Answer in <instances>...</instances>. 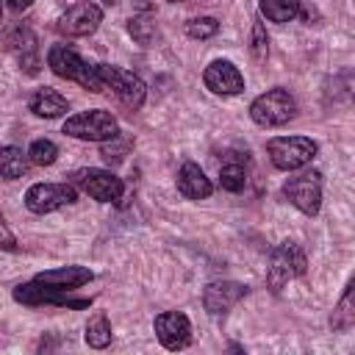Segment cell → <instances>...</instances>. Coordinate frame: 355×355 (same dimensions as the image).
<instances>
[{"label": "cell", "instance_id": "cell-3", "mask_svg": "<svg viewBox=\"0 0 355 355\" xmlns=\"http://www.w3.org/2000/svg\"><path fill=\"white\" fill-rule=\"evenodd\" d=\"M294 114H297V100L288 94V89H280V86L258 94L250 105V116L261 128H280L291 122Z\"/></svg>", "mask_w": 355, "mask_h": 355}, {"label": "cell", "instance_id": "cell-30", "mask_svg": "<svg viewBox=\"0 0 355 355\" xmlns=\"http://www.w3.org/2000/svg\"><path fill=\"white\" fill-rule=\"evenodd\" d=\"M169 3H183V0H169Z\"/></svg>", "mask_w": 355, "mask_h": 355}, {"label": "cell", "instance_id": "cell-12", "mask_svg": "<svg viewBox=\"0 0 355 355\" xmlns=\"http://www.w3.org/2000/svg\"><path fill=\"white\" fill-rule=\"evenodd\" d=\"M244 297H247V286L244 283H236V280H214L202 291V305H205L208 313L219 316V313L230 311Z\"/></svg>", "mask_w": 355, "mask_h": 355}, {"label": "cell", "instance_id": "cell-18", "mask_svg": "<svg viewBox=\"0 0 355 355\" xmlns=\"http://www.w3.org/2000/svg\"><path fill=\"white\" fill-rule=\"evenodd\" d=\"M28 153H22V147H14V144H6L0 150V175L6 180H17L25 175L28 169Z\"/></svg>", "mask_w": 355, "mask_h": 355}, {"label": "cell", "instance_id": "cell-25", "mask_svg": "<svg viewBox=\"0 0 355 355\" xmlns=\"http://www.w3.org/2000/svg\"><path fill=\"white\" fill-rule=\"evenodd\" d=\"M216 31H219V22L214 17H197V19H191L186 25V33L191 39H211Z\"/></svg>", "mask_w": 355, "mask_h": 355}, {"label": "cell", "instance_id": "cell-22", "mask_svg": "<svg viewBox=\"0 0 355 355\" xmlns=\"http://www.w3.org/2000/svg\"><path fill=\"white\" fill-rule=\"evenodd\" d=\"M219 186L225 191H241L247 186V169L241 161H225L219 166Z\"/></svg>", "mask_w": 355, "mask_h": 355}, {"label": "cell", "instance_id": "cell-6", "mask_svg": "<svg viewBox=\"0 0 355 355\" xmlns=\"http://www.w3.org/2000/svg\"><path fill=\"white\" fill-rule=\"evenodd\" d=\"M286 200L300 208L305 216H316L322 205V172L319 169H300L283 183Z\"/></svg>", "mask_w": 355, "mask_h": 355}, {"label": "cell", "instance_id": "cell-2", "mask_svg": "<svg viewBox=\"0 0 355 355\" xmlns=\"http://www.w3.org/2000/svg\"><path fill=\"white\" fill-rule=\"evenodd\" d=\"M269 161L283 172H297L313 161L319 153V144L308 136H275L266 141Z\"/></svg>", "mask_w": 355, "mask_h": 355}, {"label": "cell", "instance_id": "cell-1", "mask_svg": "<svg viewBox=\"0 0 355 355\" xmlns=\"http://www.w3.org/2000/svg\"><path fill=\"white\" fill-rule=\"evenodd\" d=\"M47 67L58 75V78H67V80H75L80 83L83 89L89 92H103L105 89V80L100 78V69L86 64L72 47L67 44H53L47 50Z\"/></svg>", "mask_w": 355, "mask_h": 355}, {"label": "cell", "instance_id": "cell-5", "mask_svg": "<svg viewBox=\"0 0 355 355\" xmlns=\"http://www.w3.org/2000/svg\"><path fill=\"white\" fill-rule=\"evenodd\" d=\"M64 133L80 141H111L119 136V125L108 111L92 108V111H80L69 116L64 122Z\"/></svg>", "mask_w": 355, "mask_h": 355}, {"label": "cell", "instance_id": "cell-27", "mask_svg": "<svg viewBox=\"0 0 355 355\" xmlns=\"http://www.w3.org/2000/svg\"><path fill=\"white\" fill-rule=\"evenodd\" d=\"M130 139H122V136H116V139H111V144H103V150H100V155L105 158V161H122L125 158V153L130 150Z\"/></svg>", "mask_w": 355, "mask_h": 355}, {"label": "cell", "instance_id": "cell-20", "mask_svg": "<svg viewBox=\"0 0 355 355\" xmlns=\"http://www.w3.org/2000/svg\"><path fill=\"white\" fill-rule=\"evenodd\" d=\"M83 338H86V344H89L92 349H105V347L111 344V322H108V316H105V313L89 316Z\"/></svg>", "mask_w": 355, "mask_h": 355}, {"label": "cell", "instance_id": "cell-15", "mask_svg": "<svg viewBox=\"0 0 355 355\" xmlns=\"http://www.w3.org/2000/svg\"><path fill=\"white\" fill-rule=\"evenodd\" d=\"M92 277L94 275L86 266H58V269H47V272H39L36 275L39 283H44V286H50L53 291H61V294L75 291V288L92 283Z\"/></svg>", "mask_w": 355, "mask_h": 355}, {"label": "cell", "instance_id": "cell-23", "mask_svg": "<svg viewBox=\"0 0 355 355\" xmlns=\"http://www.w3.org/2000/svg\"><path fill=\"white\" fill-rule=\"evenodd\" d=\"M28 158H31V164H36V166H50V164L58 158V147H55L50 139H36V141L28 147Z\"/></svg>", "mask_w": 355, "mask_h": 355}, {"label": "cell", "instance_id": "cell-9", "mask_svg": "<svg viewBox=\"0 0 355 355\" xmlns=\"http://www.w3.org/2000/svg\"><path fill=\"white\" fill-rule=\"evenodd\" d=\"M75 183H78L92 200H97V202H116V200H122V191H125L122 180H119L114 172L97 169V166H89V169L75 172Z\"/></svg>", "mask_w": 355, "mask_h": 355}, {"label": "cell", "instance_id": "cell-26", "mask_svg": "<svg viewBox=\"0 0 355 355\" xmlns=\"http://www.w3.org/2000/svg\"><path fill=\"white\" fill-rule=\"evenodd\" d=\"M250 50H252V58L258 64H263L266 55H269V39H266V31H263L261 22L252 25V44H250Z\"/></svg>", "mask_w": 355, "mask_h": 355}, {"label": "cell", "instance_id": "cell-17", "mask_svg": "<svg viewBox=\"0 0 355 355\" xmlns=\"http://www.w3.org/2000/svg\"><path fill=\"white\" fill-rule=\"evenodd\" d=\"M31 111H33L36 116L53 119V116L67 114V111H69V103H67V97H61L55 89L42 86V89H36L33 97H31Z\"/></svg>", "mask_w": 355, "mask_h": 355}, {"label": "cell", "instance_id": "cell-8", "mask_svg": "<svg viewBox=\"0 0 355 355\" xmlns=\"http://www.w3.org/2000/svg\"><path fill=\"white\" fill-rule=\"evenodd\" d=\"M78 191L72 183H33L25 191V208L31 214H50L61 205H72Z\"/></svg>", "mask_w": 355, "mask_h": 355}, {"label": "cell", "instance_id": "cell-13", "mask_svg": "<svg viewBox=\"0 0 355 355\" xmlns=\"http://www.w3.org/2000/svg\"><path fill=\"white\" fill-rule=\"evenodd\" d=\"M14 300L22 305H69V308H86L89 300H67V294L53 291L50 286L39 283L36 277L31 283H22L14 288Z\"/></svg>", "mask_w": 355, "mask_h": 355}, {"label": "cell", "instance_id": "cell-10", "mask_svg": "<svg viewBox=\"0 0 355 355\" xmlns=\"http://www.w3.org/2000/svg\"><path fill=\"white\" fill-rule=\"evenodd\" d=\"M100 22H103V11H100V6L83 0V3H75L72 8H67V11L61 14V19H58V31H61L64 36H69V39H78V36H89V33H94V31L100 28Z\"/></svg>", "mask_w": 355, "mask_h": 355}, {"label": "cell", "instance_id": "cell-16", "mask_svg": "<svg viewBox=\"0 0 355 355\" xmlns=\"http://www.w3.org/2000/svg\"><path fill=\"white\" fill-rule=\"evenodd\" d=\"M178 191L183 197H189V200H205V197H211L214 186H211V180L205 178V172L194 161H186L178 169Z\"/></svg>", "mask_w": 355, "mask_h": 355}, {"label": "cell", "instance_id": "cell-28", "mask_svg": "<svg viewBox=\"0 0 355 355\" xmlns=\"http://www.w3.org/2000/svg\"><path fill=\"white\" fill-rule=\"evenodd\" d=\"M31 3H33V0H6V6H8L11 11H25Z\"/></svg>", "mask_w": 355, "mask_h": 355}, {"label": "cell", "instance_id": "cell-14", "mask_svg": "<svg viewBox=\"0 0 355 355\" xmlns=\"http://www.w3.org/2000/svg\"><path fill=\"white\" fill-rule=\"evenodd\" d=\"M202 80L205 86L214 92V94H239L244 92V78L241 72L230 64V61H211L202 72Z\"/></svg>", "mask_w": 355, "mask_h": 355}, {"label": "cell", "instance_id": "cell-29", "mask_svg": "<svg viewBox=\"0 0 355 355\" xmlns=\"http://www.w3.org/2000/svg\"><path fill=\"white\" fill-rule=\"evenodd\" d=\"M3 247L6 250H14V236H11V230L3 225Z\"/></svg>", "mask_w": 355, "mask_h": 355}, {"label": "cell", "instance_id": "cell-19", "mask_svg": "<svg viewBox=\"0 0 355 355\" xmlns=\"http://www.w3.org/2000/svg\"><path fill=\"white\" fill-rule=\"evenodd\" d=\"M352 322H355V277L347 283V288H344V294H341V300H338V305L330 316V327L333 330H347Z\"/></svg>", "mask_w": 355, "mask_h": 355}, {"label": "cell", "instance_id": "cell-4", "mask_svg": "<svg viewBox=\"0 0 355 355\" xmlns=\"http://www.w3.org/2000/svg\"><path fill=\"white\" fill-rule=\"evenodd\" d=\"M305 266H308V261H305L302 247L294 241H283L272 250V258L266 266V286L277 294V291H283V286L288 280L305 275Z\"/></svg>", "mask_w": 355, "mask_h": 355}, {"label": "cell", "instance_id": "cell-21", "mask_svg": "<svg viewBox=\"0 0 355 355\" xmlns=\"http://www.w3.org/2000/svg\"><path fill=\"white\" fill-rule=\"evenodd\" d=\"M258 6L269 22H288L300 14V0H258Z\"/></svg>", "mask_w": 355, "mask_h": 355}, {"label": "cell", "instance_id": "cell-11", "mask_svg": "<svg viewBox=\"0 0 355 355\" xmlns=\"http://www.w3.org/2000/svg\"><path fill=\"white\" fill-rule=\"evenodd\" d=\"M153 327H155L158 341L166 349H172V352L175 349H186L191 344V322L180 311H164V313H158L155 322H153Z\"/></svg>", "mask_w": 355, "mask_h": 355}, {"label": "cell", "instance_id": "cell-7", "mask_svg": "<svg viewBox=\"0 0 355 355\" xmlns=\"http://www.w3.org/2000/svg\"><path fill=\"white\" fill-rule=\"evenodd\" d=\"M100 69V78L105 80V89H111L128 108H141L144 97H147V86L139 75L122 69V67H114V64H97Z\"/></svg>", "mask_w": 355, "mask_h": 355}, {"label": "cell", "instance_id": "cell-24", "mask_svg": "<svg viewBox=\"0 0 355 355\" xmlns=\"http://www.w3.org/2000/svg\"><path fill=\"white\" fill-rule=\"evenodd\" d=\"M128 31L139 44H150L155 39V19L153 17H130Z\"/></svg>", "mask_w": 355, "mask_h": 355}]
</instances>
